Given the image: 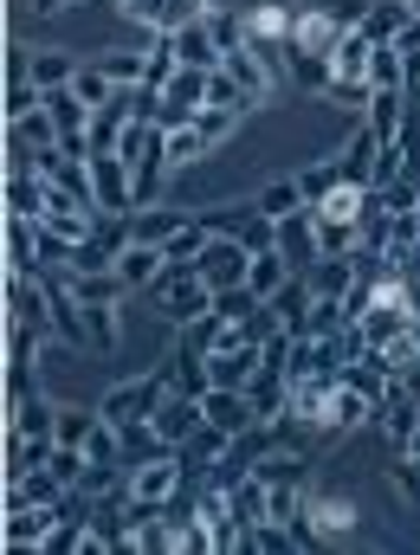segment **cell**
Returning a JSON list of instances; mask_svg holds the SVG:
<instances>
[{"mask_svg": "<svg viewBox=\"0 0 420 555\" xmlns=\"http://www.w3.org/2000/svg\"><path fill=\"white\" fill-rule=\"evenodd\" d=\"M149 297H155V317H162L168 330H188L194 317L214 310V284L194 272V266H168V272L149 284Z\"/></svg>", "mask_w": 420, "mask_h": 555, "instance_id": "obj_1", "label": "cell"}, {"mask_svg": "<svg viewBox=\"0 0 420 555\" xmlns=\"http://www.w3.org/2000/svg\"><path fill=\"white\" fill-rule=\"evenodd\" d=\"M330 91H343V98H369L376 91V39L362 26L336 39V52H330Z\"/></svg>", "mask_w": 420, "mask_h": 555, "instance_id": "obj_2", "label": "cell"}, {"mask_svg": "<svg viewBox=\"0 0 420 555\" xmlns=\"http://www.w3.org/2000/svg\"><path fill=\"white\" fill-rule=\"evenodd\" d=\"M91 207L98 214H137V168L117 149L91 155Z\"/></svg>", "mask_w": 420, "mask_h": 555, "instance_id": "obj_3", "label": "cell"}, {"mask_svg": "<svg viewBox=\"0 0 420 555\" xmlns=\"http://www.w3.org/2000/svg\"><path fill=\"white\" fill-rule=\"evenodd\" d=\"M162 395H168V369H149V375H137V382H117V388L98 401V414L111 420V426H137V420L155 414Z\"/></svg>", "mask_w": 420, "mask_h": 555, "instance_id": "obj_4", "label": "cell"}, {"mask_svg": "<svg viewBox=\"0 0 420 555\" xmlns=\"http://www.w3.org/2000/svg\"><path fill=\"white\" fill-rule=\"evenodd\" d=\"M194 272L207 278L214 291H233V284H246V272H253V246H246L240 233H214L207 253L194 259Z\"/></svg>", "mask_w": 420, "mask_h": 555, "instance_id": "obj_5", "label": "cell"}, {"mask_svg": "<svg viewBox=\"0 0 420 555\" xmlns=\"http://www.w3.org/2000/svg\"><path fill=\"white\" fill-rule=\"evenodd\" d=\"M7 323L52 330V284L39 272H7Z\"/></svg>", "mask_w": 420, "mask_h": 555, "instance_id": "obj_6", "label": "cell"}, {"mask_svg": "<svg viewBox=\"0 0 420 555\" xmlns=\"http://www.w3.org/2000/svg\"><path fill=\"white\" fill-rule=\"evenodd\" d=\"M227 78L253 98V111L279 91V59L272 52H259V46H227Z\"/></svg>", "mask_w": 420, "mask_h": 555, "instance_id": "obj_7", "label": "cell"}, {"mask_svg": "<svg viewBox=\"0 0 420 555\" xmlns=\"http://www.w3.org/2000/svg\"><path fill=\"white\" fill-rule=\"evenodd\" d=\"M201 414H207V426H220L227 439H246V433L266 420L259 408H253L246 388H207V395H201Z\"/></svg>", "mask_w": 420, "mask_h": 555, "instance_id": "obj_8", "label": "cell"}, {"mask_svg": "<svg viewBox=\"0 0 420 555\" xmlns=\"http://www.w3.org/2000/svg\"><path fill=\"white\" fill-rule=\"evenodd\" d=\"M304 524H310L317 543H343V537L356 530V498H343V491H310V498H304Z\"/></svg>", "mask_w": 420, "mask_h": 555, "instance_id": "obj_9", "label": "cell"}, {"mask_svg": "<svg viewBox=\"0 0 420 555\" xmlns=\"http://www.w3.org/2000/svg\"><path fill=\"white\" fill-rule=\"evenodd\" d=\"M201 420H207V414H201V401H194V395L168 388V395L155 401V414H149V426L162 433V446H188V439L201 433Z\"/></svg>", "mask_w": 420, "mask_h": 555, "instance_id": "obj_10", "label": "cell"}, {"mask_svg": "<svg viewBox=\"0 0 420 555\" xmlns=\"http://www.w3.org/2000/svg\"><path fill=\"white\" fill-rule=\"evenodd\" d=\"M168 46H175V65H188V72H220V65H227V46L214 39V26H207V20L175 26V33H168Z\"/></svg>", "mask_w": 420, "mask_h": 555, "instance_id": "obj_11", "label": "cell"}, {"mask_svg": "<svg viewBox=\"0 0 420 555\" xmlns=\"http://www.w3.org/2000/svg\"><path fill=\"white\" fill-rule=\"evenodd\" d=\"M336 39H343V26H336L330 13H317V7H291V46H284V52L330 59V52H336Z\"/></svg>", "mask_w": 420, "mask_h": 555, "instance_id": "obj_12", "label": "cell"}, {"mask_svg": "<svg viewBox=\"0 0 420 555\" xmlns=\"http://www.w3.org/2000/svg\"><path fill=\"white\" fill-rule=\"evenodd\" d=\"M46 117H52V130L59 142H91V124H98V111L72 91V85H59V91H46Z\"/></svg>", "mask_w": 420, "mask_h": 555, "instance_id": "obj_13", "label": "cell"}, {"mask_svg": "<svg viewBox=\"0 0 420 555\" xmlns=\"http://www.w3.org/2000/svg\"><path fill=\"white\" fill-rule=\"evenodd\" d=\"M46 266V227L33 214H7V272H39Z\"/></svg>", "mask_w": 420, "mask_h": 555, "instance_id": "obj_14", "label": "cell"}, {"mask_svg": "<svg viewBox=\"0 0 420 555\" xmlns=\"http://www.w3.org/2000/svg\"><path fill=\"white\" fill-rule=\"evenodd\" d=\"M310 304H317V291H310V278H304V272H291L279 291L266 297L272 323H279V330H291V336H304V323H310Z\"/></svg>", "mask_w": 420, "mask_h": 555, "instance_id": "obj_15", "label": "cell"}, {"mask_svg": "<svg viewBox=\"0 0 420 555\" xmlns=\"http://www.w3.org/2000/svg\"><path fill=\"white\" fill-rule=\"evenodd\" d=\"M266 369V343H240V349H220L207 356V375L214 388H253V375Z\"/></svg>", "mask_w": 420, "mask_h": 555, "instance_id": "obj_16", "label": "cell"}, {"mask_svg": "<svg viewBox=\"0 0 420 555\" xmlns=\"http://www.w3.org/2000/svg\"><path fill=\"white\" fill-rule=\"evenodd\" d=\"M304 278H310V291H317V297H336V304H343V297L362 284V259H356V253H323Z\"/></svg>", "mask_w": 420, "mask_h": 555, "instance_id": "obj_17", "label": "cell"}, {"mask_svg": "<svg viewBox=\"0 0 420 555\" xmlns=\"http://www.w3.org/2000/svg\"><path fill=\"white\" fill-rule=\"evenodd\" d=\"M279 253L291 259V272H310V266L323 259V240H317L310 207H304V214H291V220H279Z\"/></svg>", "mask_w": 420, "mask_h": 555, "instance_id": "obj_18", "label": "cell"}, {"mask_svg": "<svg viewBox=\"0 0 420 555\" xmlns=\"http://www.w3.org/2000/svg\"><path fill=\"white\" fill-rule=\"evenodd\" d=\"M162 272H168V253L149 246V240H130V246L117 253V278H124V291H149Z\"/></svg>", "mask_w": 420, "mask_h": 555, "instance_id": "obj_19", "label": "cell"}, {"mask_svg": "<svg viewBox=\"0 0 420 555\" xmlns=\"http://www.w3.org/2000/svg\"><path fill=\"white\" fill-rule=\"evenodd\" d=\"M376 155H382V137H376L369 124H356V137L336 149V162H343V181H356V188H376Z\"/></svg>", "mask_w": 420, "mask_h": 555, "instance_id": "obj_20", "label": "cell"}, {"mask_svg": "<svg viewBox=\"0 0 420 555\" xmlns=\"http://www.w3.org/2000/svg\"><path fill=\"white\" fill-rule=\"evenodd\" d=\"M369 420H376V401H369L362 388H349V382L330 388V439H349V433L369 426Z\"/></svg>", "mask_w": 420, "mask_h": 555, "instance_id": "obj_21", "label": "cell"}, {"mask_svg": "<svg viewBox=\"0 0 420 555\" xmlns=\"http://www.w3.org/2000/svg\"><path fill=\"white\" fill-rule=\"evenodd\" d=\"M362 104H369V111H362V124H369L376 137L402 142V124H408V91H369Z\"/></svg>", "mask_w": 420, "mask_h": 555, "instance_id": "obj_22", "label": "cell"}, {"mask_svg": "<svg viewBox=\"0 0 420 555\" xmlns=\"http://www.w3.org/2000/svg\"><path fill=\"white\" fill-rule=\"evenodd\" d=\"M78 65H85V59H72L65 46H33V65H26V78H33L39 91H59V85H72V78H78Z\"/></svg>", "mask_w": 420, "mask_h": 555, "instance_id": "obj_23", "label": "cell"}, {"mask_svg": "<svg viewBox=\"0 0 420 555\" xmlns=\"http://www.w3.org/2000/svg\"><path fill=\"white\" fill-rule=\"evenodd\" d=\"M52 446H59V439H26V433H7V485H20L26 472L52 465Z\"/></svg>", "mask_w": 420, "mask_h": 555, "instance_id": "obj_24", "label": "cell"}, {"mask_svg": "<svg viewBox=\"0 0 420 555\" xmlns=\"http://www.w3.org/2000/svg\"><path fill=\"white\" fill-rule=\"evenodd\" d=\"M408 26H415V7H408V0H376V13L362 20V33H369L376 46H395Z\"/></svg>", "mask_w": 420, "mask_h": 555, "instance_id": "obj_25", "label": "cell"}, {"mask_svg": "<svg viewBox=\"0 0 420 555\" xmlns=\"http://www.w3.org/2000/svg\"><path fill=\"white\" fill-rule=\"evenodd\" d=\"M65 491H72V485H65L52 465H39V472H26L20 485H7V504H59Z\"/></svg>", "mask_w": 420, "mask_h": 555, "instance_id": "obj_26", "label": "cell"}, {"mask_svg": "<svg viewBox=\"0 0 420 555\" xmlns=\"http://www.w3.org/2000/svg\"><path fill=\"white\" fill-rule=\"evenodd\" d=\"M207 240H214V227H207V220H181V227L162 240V253H168V266H194V259L207 253Z\"/></svg>", "mask_w": 420, "mask_h": 555, "instance_id": "obj_27", "label": "cell"}, {"mask_svg": "<svg viewBox=\"0 0 420 555\" xmlns=\"http://www.w3.org/2000/svg\"><path fill=\"white\" fill-rule=\"evenodd\" d=\"M253 207H259L266 220H291V214H304V188H297V175H284V181H266V188L253 194Z\"/></svg>", "mask_w": 420, "mask_h": 555, "instance_id": "obj_28", "label": "cell"}, {"mask_svg": "<svg viewBox=\"0 0 420 555\" xmlns=\"http://www.w3.org/2000/svg\"><path fill=\"white\" fill-rule=\"evenodd\" d=\"M52 426H59V408H52V401H39V395L13 401V420H7V433H26V439H52Z\"/></svg>", "mask_w": 420, "mask_h": 555, "instance_id": "obj_29", "label": "cell"}, {"mask_svg": "<svg viewBox=\"0 0 420 555\" xmlns=\"http://www.w3.org/2000/svg\"><path fill=\"white\" fill-rule=\"evenodd\" d=\"M65 284H72L78 304H124V297H130L117 272H65Z\"/></svg>", "mask_w": 420, "mask_h": 555, "instance_id": "obj_30", "label": "cell"}, {"mask_svg": "<svg viewBox=\"0 0 420 555\" xmlns=\"http://www.w3.org/2000/svg\"><path fill=\"white\" fill-rule=\"evenodd\" d=\"M297 188H304V207H323L336 188H343V162L336 155H323V162H310L304 175H297Z\"/></svg>", "mask_w": 420, "mask_h": 555, "instance_id": "obj_31", "label": "cell"}, {"mask_svg": "<svg viewBox=\"0 0 420 555\" xmlns=\"http://www.w3.org/2000/svg\"><path fill=\"white\" fill-rule=\"evenodd\" d=\"M85 323H91V349H124V304H85Z\"/></svg>", "mask_w": 420, "mask_h": 555, "instance_id": "obj_32", "label": "cell"}, {"mask_svg": "<svg viewBox=\"0 0 420 555\" xmlns=\"http://www.w3.org/2000/svg\"><path fill=\"white\" fill-rule=\"evenodd\" d=\"M175 452L188 459V472H201V465H220V459L233 452V439H227L220 426H207V420H201V433H194L188 446H175Z\"/></svg>", "mask_w": 420, "mask_h": 555, "instance_id": "obj_33", "label": "cell"}, {"mask_svg": "<svg viewBox=\"0 0 420 555\" xmlns=\"http://www.w3.org/2000/svg\"><path fill=\"white\" fill-rule=\"evenodd\" d=\"M98 426H104V414H98V408H59V426H52V439H59V446H78V452H85Z\"/></svg>", "mask_w": 420, "mask_h": 555, "instance_id": "obj_34", "label": "cell"}, {"mask_svg": "<svg viewBox=\"0 0 420 555\" xmlns=\"http://www.w3.org/2000/svg\"><path fill=\"white\" fill-rule=\"evenodd\" d=\"M284 278H291V259H284L279 246H272V253H253V272H246V291H253V297H272Z\"/></svg>", "mask_w": 420, "mask_h": 555, "instance_id": "obj_35", "label": "cell"}, {"mask_svg": "<svg viewBox=\"0 0 420 555\" xmlns=\"http://www.w3.org/2000/svg\"><path fill=\"white\" fill-rule=\"evenodd\" d=\"M7 142H26V149H52V142H59V130H52L46 104H39V111H26V117H13V124H7Z\"/></svg>", "mask_w": 420, "mask_h": 555, "instance_id": "obj_36", "label": "cell"}, {"mask_svg": "<svg viewBox=\"0 0 420 555\" xmlns=\"http://www.w3.org/2000/svg\"><path fill=\"white\" fill-rule=\"evenodd\" d=\"M181 220H188L181 207H155V214H142V207H137V214H130V233H137V240H149V246H162Z\"/></svg>", "mask_w": 420, "mask_h": 555, "instance_id": "obj_37", "label": "cell"}, {"mask_svg": "<svg viewBox=\"0 0 420 555\" xmlns=\"http://www.w3.org/2000/svg\"><path fill=\"white\" fill-rule=\"evenodd\" d=\"M214 155V142L201 137L194 124L188 130H168V168H194V162H207Z\"/></svg>", "mask_w": 420, "mask_h": 555, "instance_id": "obj_38", "label": "cell"}, {"mask_svg": "<svg viewBox=\"0 0 420 555\" xmlns=\"http://www.w3.org/2000/svg\"><path fill=\"white\" fill-rule=\"evenodd\" d=\"M98 65L111 72V85H117V91H124V85H142V78H149V46H142V52H104Z\"/></svg>", "mask_w": 420, "mask_h": 555, "instance_id": "obj_39", "label": "cell"}, {"mask_svg": "<svg viewBox=\"0 0 420 555\" xmlns=\"http://www.w3.org/2000/svg\"><path fill=\"white\" fill-rule=\"evenodd\" d=\"M72 91L91 104V111H104L111 98H117V85H111V72L104 65H78V78H72Z\"/></svg>", "mask_w": 420, "mask_h": 555, "instance_id": "obj_40", "label": "cell"}, {"mask_svg": "<svg viewBox=\"0 0 420 555\" xmlns=\"http://www.w3.org/2000/svg\"><path fill=\"white\" fill-rule=\"evenodd\" d=\"M284 72H291L304 91H330V59H310V52H284Z\"/></svg>", "mask_w": 420, "mask_h": 555, "instance_id": "obj_41", "label": "cell"}, {"mask_svg": "<svg viewBox=\"0 0 420 555\" xmlns=\"http://www.w3.org/2000/svg\"><path fill=\"white\" fill-rule=\"evenodd\" d=\"M194 130L220 149V142H233V130H240V111H227V104H207V111L194 117Z\"/></svg>", "mask_w": 420, "mask_h": 555, "instance_id": "obj_42", "label": "cell"}, {"mask_svg": "<svg viewBox=\"0 0 420 555\" xmlns=\"http://www.w3.org/2000/svg\"><path fill=\"white\" fill-rule=\"evenodd\" d=\"M304 7H317V13H330V20H336L343 33H356V26H362V20L376 13V0H304Z\"/></svg>", "mask_w": 420, "mask_h": 555, "instance_id": "obj_43", "label": "cell"}, {"mask_svg": "<svg viewBox=\"0 0 420 555\" xmlns=\"http://www.w3.org/2000/svg\"><path fill=\"white\" fill-rule=\"evenodd\" d=\"M376 91H408V65L395 46H376Z\"/></svg>", "mask_w": 420, "mask_h": 555, "instance_id": "obj_44", "label": "cell"}, {"mask_svg": "<svg viewBox=\"0 0 420 555\" xmlns=\"http://www.w3.org/2000/svg\"><path fill=\"white\" fill-rule=\"evenodd\" d=\"M207 104H227V111H240V117L253 111V98H246V91H240V85L227 78V65H220L214 78H207Z\"/></svg>", "mask_w": 420, "mask_h": 555, "instance_id": "obj_45", "label": "cell"}, {"mask_svg": "<svg viewBox=\"0 0 420 555\" xmlns=\"http://www.w3.org/2000/svg\"><path fill=\"white\" fill-rule=\"evenodd\" d=\"M39 104H46V91H39L33 78H13V85H7V124L26 117V111H39Z\"/></svg>", "mask_w": 420, "mask_h": 555, "instance_id": "obj_46", "label": "cell"}, {"mask_svg": "<svg viewBox=\"0 0 420 555\" xmlns=\"http://www.w3.org/2000/svg\"><path fill=\"white\" fill-rule=\"evenodd\" d=\"M214 13V0H168V13H162V33H175V26H194V20H207Z\"/></svg>", "mask_w": 420, "mask_h": 555, "instance_id": "obj_47", "label": "cell"}, {"mask_svg": "<svg viewBox=\"0 0 420 555\" xmlns=\"http://www.w3.org/2000/svg\"><path fill=\"white\" fill-rule=\"evenodd\" d=\"M415 343H420V317H415Z\"/></svg>", "mask_w": 420, "mask_h": 555, "instance_id": "obj_48", "label": "cell"}, {"mask_svg": "<svg viewBox=\"0 0 420 555\" xmlns=\"http://www.w3.org/2000/svg\"><path fill=\"white\" fill-rule=\"evenodd\" d=\"M415 20H420V0H415Z\"/></svg>", "mask_w": 420, "mask_h": 555, "instance_id": "obj_49", "label": "cell"}, {"mask_svg": "<svg viewBox=\"0 0 420 555\" xmlns=\"http://www.w3.org/2000/svg\"><path fill=\"white\" fill-rule=\"evenodd\" d=\"M408 98H415V91H408Z\"/></svg>", "mask_w": 420, "mask_h": 555, "instance_id": "obj_50", "label": "cell"}, {"mask_svg": "<svg viewBox=\"0 0 420 555\" xmlns=\"http://www.w3.org/2000/svg\"><path fill=\"white\" fill-rule=\"evenodd\" d=\"M408 7H415V0H408Z\"/></svg>", "mask_w": 420, "mask_h": 555, "instance_id": "obj_51", "label": "cell"}]
</instances>
